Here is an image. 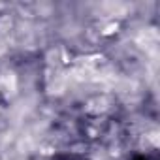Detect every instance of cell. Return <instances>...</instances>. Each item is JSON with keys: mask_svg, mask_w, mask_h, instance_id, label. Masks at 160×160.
<instances>
[{"mask_svg": "<svg viewBox=\"0 0 160 160\" xmlns=\"http://www.w3.org/2000/svg\"><path fill=\"white\" fill-rule=\"evenodd\" d=\"M47 160H91L87 154L83 152H75V151H60V152H55L51 154Z\"/></svg>", "mask_w": 160, "mask_h": 160, "instance_id": "1", "label": "cell"}, {"mask_svg": "<svg viewBox=\"0 0 160 160\" xmlns=\"http://www.w3.org/2000/svg\"><path fill=\"white\" fill-rule=\"evenodd\" d=\"M128 160H160V156L156 151H138Z\"/></svg>", "mask_w": 160, "mask_h": 160, "instance_id": "2", "label": "cell"}]
</instances>
